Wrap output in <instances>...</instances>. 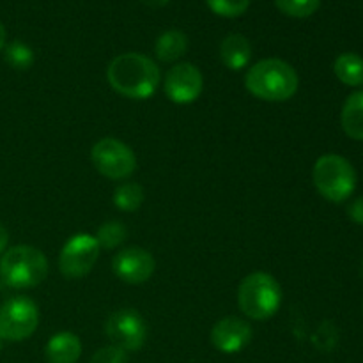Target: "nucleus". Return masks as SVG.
<instances>
[{
  "label": "nucleus",
  "mask_w": 363,
  "mask_h": 363,
  "mask_svg": "<svg viewBox=\"0 0 363 363\" xmlns=\"http://www.w3.org/2000/svg\"><path fill=\"white\" fill-rule=\"evenodd\" d=\"M110 87L130 99H147L158 89L162 74L152 59L144 53H123L117 55L106 69Z\"/></svg>",
  "instance_id": "nucleus-1"
},
{
  "label": "nucleus",
  "mask_w": 363,
  "mask_h": 363,
  "mask_svg": "<svg viewBox=\"0 0 363 363\" xmlns=\"http://www.w3.org/2000/svg\"><path fill=\"white\" fill-rule=\"evenodd\" d=\"M300 85L296 69L282 59H264L255 62L245 74V87L262 101H287Z\"/></svg>",
  "instance_id": "nucleus-2"
},
{
  "label": "nucleus",
  "mask_w": 363,
  "mask_h": 363,
  "mask_svg": "<svg viewBox=\"0 0 363 363\" xmlns=\"http://www.w3.org/2000/svg\"><path fill=\"white\" fill-rule=\"evenodd\" d=\"M48 259L41 250L28 245L9 248L0 257V280L13 289H32L45 282Z\"/></svg>",
  "instance_id": "nucleus-3"
},
{
  "label": "nucleus",
  "mask_w": 363,
  "mask_h": 363,
  "mask_svg": "<svg viewBox=\"0 0 363 363\" xmlns=\"http://www.w3.org/2000/svg\"><path fill=\"white\" fill-rule=\"evenodd\" d=\"M282 303V289L269 273L255 272L238 287V305L247 318L264 321L273 318Z\"/></svg>",
  "instance_id": "nucleus-4"
},
{
  "label": "nucleus",
  "mask_w": 363,
  "mask_h": 363,
  "mask_svg": "<svg viewBox=\"0 0 363 363\" xmlns=\"http://www.w3.org/2000/svg\"><path fill=\"white\" fill-rule=\"evenodd\" d=\"M312 179L319 194L330 202H344L357 188V172L340 155H323L312 169Z\"/></svg>",
  "instance_id": "nucleus-5"
},
{
  "label": "nucleus",
  "mask_w": 363,
  "mask_h": 363,
  "mask_svg": "<svg viewBox=\"0 0 363 363\" xmlns=\"http://www.w3.org/2000/svg\"><path fill=\"white\" fill-rule=\"evenodd\" d=\"M38 305L25 296H14L0 307V337L9 342H21L38 330Z\"/></svg>",
  "instance_id": "nucleus-6"
},
{
  "label": "nucleus",
  "mask_w": 363,
  "mask_h": 363,
  "mask_svg": "<svg viewBox=\"0 0 363 363\" xmlns=\"http://www.w3.org/2000/svg\"><path fill=\"white\" fill-rule=\"evenodd\" d=\"M92 165L108 179H126L137 169L135 152L117 138H101L91 149Z\"/></svg>",
  "instance_id": "nucleus-7"
},
{
  "label": "nucleus",
  "mask_w": 363,
  "mask_h": 363,
  "mask_svg": "<svg viewBox=\"0 0 363 363\" xmlns=\"http://www.w3.org/2000/svg\"><path fill=\"white\" fill-rule=\"evenodd\" d=\"M105 333L113 346L121 347L126 353L144 347L147 339V325L144 318L133 308H121L110 314L106 319Z\"/></svg>",
  "instance_id": "nucleus-8"
},
{
  "label": "nucleus",
  "mask_w": 363,
  "mask_h": 363,
  "mask_svg": "<svg viewBox=\"0 0 363 363\" xmlns=\"http://www.w3.org/2000/svg\"><path fill=\"white\" fill-rule=\"evenodd\" d=\"M99 257V245L91 234H74L64 243L59 255L60 273L67 279H82L94 268Z\"/></svg>",
  "instance_id": "nucleus-9"
},
{
  "label": "nucleus",
  "mask_w": 363,
  "mask_h": 363,
  "mask_svg": "<svg viewBox=\"0 0 363 363\" xmlns=\"http://www.w3.org/2000/svg\"><path fill=\"white\" fill-rule=\"evenodd\" d=\"M202 87H204V78L197 66L190 62H179L167 71L163 89L170 101L177 105H188L199 99Z\"/></svg>",
  "instance_id": "nucleus-10"
},
{
  "label": "nucleus",
  "mask_w": 363,
  "mask_h": 363,
  "mask_svg": "<svg viewBox=\"0 0 363 363\" xmlns=\"http://www.w3.org/2000/svg\"><path fill=\"white\" fill-rule=\"evenodd\" d=\"M112 268L113 273L123 282L138 286V284H144L151 279L156 268V261L144 248L128 247L123 248L119 254H116L112 261Z\"/></svg>",
  "instance_id": "nucleus-11"
},
{
  "label": "nucleus",
  "mask_w": 363,
  "mask_h": 363,
  "mask_svg": "<svg viewBox=\"0 0 363 363\" xmlns=\"http://www.w3.org/2000/svg\"><path fill=\"white\" fill-rule=\"evenodd\" d=\"M252 335V326L248 325L245 319L234 318H223L213 326L211 330V344L215 350H218L223 354H236L243 351L245 347L250 344Z\"/></svg>",
  "instance_id": "nucleus-12"
},
{
  "label": "nucleus",
  "mask_w": 363,
  "mask_h": 363,
  "mask_svg": "<svg viewBox=\"0 0 363 363\" xmlns=\"http://www.w3.org/2000/svg\"><path fill=\"white\" fill-rule=\"evenodd\" d=\"M80 354V339L71 332L55 333L45 347V357L48 363H77Z\"/></svg>",
  "instance_id": "nucleus-13"
},
{
  "label": "nucleus",
  "mask_w": 363,
  "mask_h": 363,
  "mask_svg": "<svg viewBox=\"0 0 363 363\" xmlns=\"http://www.w3.org/2000/svg\"><path fill=\"white\" fill-rule=\"evenodd\" d=\"M220 59L230 71H240L252 59V45L245 35L229 34L220 45Z\"/></svg>",
  "instance_id": "nucleus-14"
},
{
  "label": "nucleus",
  "mask_w": 363,
  "mask_h": 363,
  "mask_svg": "<svg viewBox=\"0 0 363 363\" xmlns=\"http://www.w3.org/2000/svg\"><path fill=\"white\" fill-rule=\"evenodd\" d=\"M344 133L353 140H363V91L347 96L340 112Z\"/></svg>",
  "instance_id": "nucleus-15"
},
{
  "label": "nucleus",
  "mask_w": 363,
  "mask_h": 363,
  "mask_svg": "<svg viewBox=\"0 0 363 363\" xmlns=\"http://www.w3.org/2000/svg\"><path fill=\"white\" fill-rule=\"evenodd\" d=\"M188 38L181 30H167L156 39L155 53L162 62H176L186 53Z\"/></svg>",
  "instance_id": "nucleus-16"
},
{
  "label": "nucleus",
  "mask_w": 363,
  "mask_h": 363,
  "mask_svg": "<svg viewBox=\"0 0 363 363\" xmlns=\"http://www.w3.org/2000/svg\"><path fill=\"white\" fill-rule=\"evenodd\" d=\"M337 78L350 87L363 85V59L358 53H340L333 64Z\"/></svg>",
  "instance_id": "nucleus-17"
},
{
  "label": "nucleus",
  "mask_w": 363,
  "mask_h": 363,
  "mask_svg": "<svg viewBox=\"0 0 363 363\" xmlns=\"http://www.w3.org/2000/svg\"><path fill=\"white\" fill-rule=\"evenodd\" d=\"M142 202H144V188L138 183H123L113 191V204L121 211H137Z\"/></svg>",
  "instance_id": "nucleus-18"
},
{
  "label": "nucleus",
  "mask_w": 363,
  "mask_h": 363,
  "mask_svg": "<svg viewBox=\"0 0 363 363\" xmlns=\"http://www.w3.org/2000/svg\"><path fill=\"white\" fill-rule=\"evenodd\" d=\"M4 59L13 69L27 71L34 64V52L28 45L21 41H13L4 48Z\"/></svg>",
  "instance_id": "nucleus-19"
},
{
  "label": "nucleus",
  "mask_w": 363,
  "mask_h": 363,
  "mask_svg": "<svg viewBox=\"0 0 363 363\" xmlns=\"http://www.w3.org/2000/svg\"><path fill=\"white\" fill-rule=\"evenodd\" d=\"M94 238L96 241H98L99 248L112 250V248H117L124 240H126L128 230L121 222H105L99 227Z\"/></svg>",
  "instance_id": "nucleus-20"
},
{
  "label": "nucleus",
  "mask_w": 363,
  "mask_h": 363,
  "mask_svg": "<svg viewBox=\"0 0 363 363\" xmlns=\"http://www.w3.org/2000/svg\"><path fill=\"white\" fill-rule=\"evenodd\" d=\"M280 13L291 18H308L319 9L321 0H275Z\"/></svg>",
  "instance_id": "nucleus-21"
},
{
  "label": "nucleus",
  "mask_w": 363,
  "mask_h": 363,
  "mask_svg": "<svg viewBox=\"0 0 363 363\" xmlns=\"http://www.w3.org/2000/svg\"><path fill=\"white\" fill-rule=\"evenodd\" d=\"M209 9L223 18H238L247 13L250 0H206Z\"/></svg>",
  "instance_id": "nucleus-22"
},
{
  "label": "nucleus",
  "mask_w": 363,
  "mask_h": 363,
  "mask_svg": "<svg viewBox=\"0 0 363 363\" xmlns=\"http://www.w3.org/2000/svg\"><path fill=\"white\" fill-rule=\"evenodd\" d=\"M91 363H128V353L117 346H105L92 354Z\"/></svg>",
  "instance_id": "nucleus-23"
},
{
  "label": "nucleus",
  "mask_w": 363,
  "mask_h": 363,
  "mask_svg": "<svg viewBox=\"0 0 363 363\" xmlns=\"http://www.w3.org/2000/svg\"><path fill=\"white\" fill-rule=\"evenodd\" d=\"M347 215H350V218L353 220L354 223L363 225V195L351 202V206L347 208Z\"/></svg>",
  "instance_id": "nucleus-24"
},
{
  "label": "nucleus",
  "mask_w": 363,
  "mask_h": 363,
  "mask_svg": "<svg viewBox=\"0 0 363 363\" xmlns=\"http://www.w3.org/2000/svg\"><path fill=\"white\" fill-rule=\"evenodd\" d=\"M7 243H9V233H7L6 227H4L2 223H0V255H2L4 252H6Z\"/></svg>",
  "instance_id": "nucleus-25"
},
{
  "label": "nucleus",
  "mask_w": 363,
  "mask_h": 363,
  "mask_svg": "<svg viewBox=\"0 0 363 363\" xmlns=\"http://www.w3.org/2000/svg\"><path fill=\"white\" fill-rule=\"evenodd\" d=\"M142 2H144L145 6H151V7H162V6H165V4H169L170 0H142Z\"/></svg>",
  "instance_id": "nucleus-26"
},
{
  "label": "nucleus",
  "mask_w": 363,
  "mask_h": 363,
  "mask_svg": "<svg viewBox=\"0 0 363 363\" xmlns=\"http://www.w3.org/2000/svg\"><path fill=\"white\" fill-rule=\"evenodd\" d=\"M6 48V27L0 21V50Z\"/></svg>",
  "instance_id": "nucleus-27"
},
{
  "label": "nucleus",
  "mask_w": 363,
  "mask_h": 363,
  "mask_svg": "<svg viewBox=\"0 0 363 363\" xmlns=\"http://www.w3.org/2000/svg\"><path fill=\"white\" fill-rule=\"evenodd\" d=\"M2 342L4 340H2V337H0V351H2Z\"/></svg>",
  "instance_id": "nucleus-28"
},
{
  "label": "nucleus",
  "mask_w": 363,
  "mask_h": 363,
  "mask_svg": "<svg viewBox=\"0 0 363 363\" xmlns=\"http://www.w3.org/2000/svg\"><path fill=\"white\" fill-rule=\"evenodd\" d=\"M362 272H363V264H362Z\"/></svg>",
  "instance_id": "nucleus-29"
}]
</instances>
